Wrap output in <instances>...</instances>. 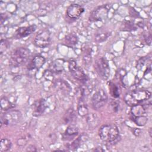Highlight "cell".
<instances>
[{
    "label": "cell",
    "mask_w": 152,
    "mask_h": 152,
    "mask_svg": "<svg viewBox=\"0 0 152 152\" xmlns=\"http://www.w3.org/2000/svg\"><path fill=\"white\" fill-rule=\"evenodd\" d=\"M150 97L151 93L149 91L140 89L127 93L125 95L124 100L127 105L132 107L144 101L148 100Z\"/></svg>",
    "instance_id": "1"
},
{
    "label": "cell",
    "mask_w": 152,
    "mask_h": 152,
    "mask_svg": "<svg viewBox=\"0 0 152 152\" xmlns=\"http://www.w3.org/2000/svg\"><path fill=\"white\" fill-rule=\"evenodd\" d=\"M99 135L103 141L109 143L115 142L120 138L119 129L114 124L102 125L99 130Z\"/></svg>",
    "instance_id": "2"
},
{
    "label": "cell",
    "mask_w": 152,
    "mask_h": 152,
    "mask_svg": "<svg viewBox=\"0 0 152 152\" xmlns=\"http://www.w3.org/2000/svg\"><path fill=\"white\" fill-rule=\"evenodd\" d=\"M30 56V51L26 48L20 47L15 49L11 53L10 65L14 67L20 66L26 64Z\"/></svg>",
    "instance_id": "3"
},
{
    "label": "cell",
    "mask_w": 152,
    "mask_h": 152,
    "mask_svg": "<svg viewBox=\"0 0 152 152\" xmlns=\"http://www.w3.org/2000/svg\"><path fill=\"white\" fill-rule=\"evenodd\" d=\"M22 119V113L18 110L10 109L1 116V125L14 126L18 124Z\"/></svg>",
    "instance_id": "4"
},
{
    "label": "cell",
    "mask_w": 152,
    "mask_h": 152,
    "mask_svg": "<svg viewBox=\"0 0 152 152\" xmlns=\"http://www.w3.org/2000/svg\"><path fill=\"white\" fill-rule=\"evenodd\" d=\"M94 69L98 75L103 80H107L110 77V67L106 58L101 57L94 64Z\"/></svg>",
    "instance_id": "5"
},
{
    "label": "cell",
    "mask_w": 152,
    "mask_h": 152,
    "mask_svg": "<svg viewBox=\"0 0 152 152\" xmlns=\"http://www.w3.org/2000/svg\"><path fill=\"white\" fill-rule=\"evenodd\" d=\"M68 69L72 76L77 80L83 83H86L88 80V77L84 72L82 68L79 66L76 61L74 60H70L68 62Z\"/></svg>",
    "instance_id": "6"
},
{
    "label": "cell",
    "mask_w": 152,
    "mask_h": 152,
    "mask_svg": "<svg viewBox=\"0 0 152 152\" xmlns=\"http://www.w3.org/2000/svg\"><path fill=\"white\" fill-rule=\"evenodd\" d=\"M107 95L106 93L103 90L100 89L97 91L91 98V104L93 107L98 110L103 107L107 102Z\"/></svg>",
    "instance_id": "7"
},
{
    "label": "cell",
    "mask_w": 152,
    "mask_h": 152,
    "mask_svg": "<svg viewBox=\"0 0 152 152\" xmlns=\"http://www.w3.org/2000/svg\"><path fill=\"white\" fill-rule=\"evenodd\" d=\"M50 42V33L48 30H43L39 33L34 39V45L38 48H44Z\"/></svg>",
    "instance_id": "8"
},
{
    "label": "cell",
    "mask_w": 152,
    "mask_h": 152,
    "mask_svg": "<svg viewBox=\"0 0 152 152\" xmlns=\"http://www.w3.org/2000/svg\"><path fill=\"white\" fill-rule=\"evenodd\" d=\"M46 62L45 58L42 55L35 56L28 64L27 68L28 71H32L34 70H39L41 68Z\"/></svg>",
    "instance_id": "9"
},
{
    "label": "cell",
    "mask_w": 152,
    "mask_h": 152,
    "mask_svg": "<svg viewBox=\"0 0 152 152\" xmlns=\"http://www.w3.org/2000/svg\"><path fill=\"white\" fill-rule=\"evenodd\" d=\"M84 11V8L79 4H71L69 5L66 10L67 16L71 19L78 18Z\"/></svg>",
    "instance_id": "10"
},
{
    "label": "cell",
    "mask_w": 152,
    "mask_h": 152,
    "mask_svg": "<svg viewBox=\"0 0 152 152\" xmlns=\"http://www.w3.org/2000/svg\"><path fill=\"white\" fill-rule=\"evenodd\" d=\"M109 10L106 6H101L94 10L91 14L90 19L93 21H100L105 19L107 16Z\"/></svg>",
    "instance_id": "11"
},
{
    "label": "cell",
    "mask_w": 152,
    "mask_h": 152,
    "mask_svg": "<svg viewBox=\"0 0 152 152\" xmlns=\"http://www.w3.org/2000/svg\"><path fill=\"white\" fill-rule=\"evenodd\" d=\"M33 116L38 117L41 116L46 110V103L44 99L37 100L33 104Z\"/></svg>",
    "instance_id": "12"
},
{
    "label": "cell",
    "mask_w": 152,
    "mask_h": 152,
    "mask_svg": "<svg viewBox=\"0 0 152 152\" xmlns=\"http://www.w3.org/2000/svg\"><path fill=\"white\" fill-rule=\"evenodd\" d=\"M36 25H31L29 26L21 27L18 28L15 33V37L16 39H21L27 37L33 33L36 29Z\"/></svg>",
    "instance_id": "13"
},
{
    "label": "cell",
    "mask_w": 152,
    "mask_h": 152,
    "mask_svg": "<svg viewBox=\"0 0 152 152\" xmlns=\"http://www.w3.org/2000/svg\"><path fill=\"white\" fill-rule=\"evenodd\" d=\"M78 134V128L75 124L69 125L64 134H63V139L65 140L71 141Z\"/></svg>",
    "instance_id": "14"
},
{
    "label": "cell",
    "mask_w": 152,
    "mask_h": 152,
    "mask_svg": "<svg viewBox=\"0 0 152 152\" xmlns=\"http://www.w3.org/2000/svg\"><path fill=\"white\" fill-rule=\"evenodd\" d=\"M88 136L86 134H83L80 137H78L77 139L74 140L71 142L68 143L66 145V147L71 150H75L80 147V146L84 143V142L88 140Z\"/></svg>",
    "instance_id": "15"
},
{
    "label": "cell",
    "mask_w": 152,
    "mask_h": 152,
    "mask_svg": "<svg viewBox=\"0 0 152 152\" xmlns=\"http://www.w3.org/2000/svg\"><path fill=\"white\" fill-rule=\"evenodd\" d=\"M86 121L88 125V127L90 129H94L99 125L100 122V119L96 114L91 113H88L87 115Z\"/></svg>",
    "instance_id": "16"
},
{
    "label": "cell",
    "mask_w": 152,
    "mask_h": 152,
    "mask_svg": "<svg viewBox=\"0 0 152 152\" xmlns=\"http://www.w3.org/2000/svg\"><path fill=\"white\" fill-rule=\"evenodd\" d=\"M76 118L77 116L74 110L73 109H69L66 112L64 117V120L66 124L72 125L74 124V122L76 121Z\"/></svg>",
    "instance_id": "17"
},
{
    "label": "cell",
    "mask_w": 152,
    "mask_h": 152,
    "mask_svg": "<svg viewBox=\"0 0 152 152\" xmlns=\"http://www.w3.org/2000/svg\"><path fill=\"white\" fill-rule=\"evenodd\" d=\"M77 112L79 115L81 116H87L88 112V107L87 104L85 103L84 99L81 98L79 100L78 107H77Z\"/></svg>",
    "instance_id": "18"
},
{
    "label": "cell",
    "mask_w": 152,
    "mask_h": 152,
    "mask_svg": "<svg viewBox=\"0 0 152 152\" xmlns=\"http://www.w3.org/2000/svg\"><path fill=\"white\" fill-rule=\"evenodd\" d=\"M131 112L132 117L145 115V109L142 104H138L137 105L132 106Z\"/></svg>",
    "instance_id": "19"
},
{
    "label": "cell",
    "mask_w": 152,
    "mask_h": 152,
    "mask_svg": "<svg viewBox=\"0 0 152 152\" xmlns=\"http://www.w3.org/2000/svg\"><path fill=\"white\" fill-rule=\"evenodd\" d=\"M64 62L61 59H57L50 66L51 71L52 72H56V73H59L62 72L64 69Z\"/></svg>",
    "instance_id": "20"
},
{
    "label": "cell",
    "mask_w": 152,
    "mask_h": 152,
    "mask_svg": "<svg viewBox=\"0 0 152 152\" xmlns=\"http://www.w3.org/2000/svg\"><path fill=\"white\" fill-rule=\"evenodd\" d=\"M0 105L1 109L4 111L9 110L15 106V105L13 103H12L10 101V100L6 97H3L1 99Z\"/></svg>",
    "instance_id": "21"
},
{
    "label": "cell",
    "mask_w": 152,
    "mask_h": 152,
    "mask_svg": "<svg viewBox=\"0 0 152 152\" xmlns=\"http://www.w3.org/2000/svg\"><path fill=\"white\" fill-rule=\"evenodd\" d=\"M66 45L68 46H72L77 44L78 42V38L76 35L73 33H70L65 36L64 40Z\"/></svg>",
    "instance_id": "22"
},
{
    "label": "cell",
    "mask_w": 152,
    "mask_h": 152,
    "mask_svg": "<svg viewBox=\"0 0 152 152\" xmlns=\"http://www.w3.org/2000/svg\"><path fill=\"white\" fill-rule=\"evenodd\" d=\"M12 145L11 141L8 138H2L0 141V151L5 152L9 150Z\"/></svg>",
    "instance_id": "23"
},
{
    "label": "cell",
    "mask_w": 152,
    "mask_h": 152,
    "mask_svg": "<svg viewBox=\"0 0 152 152\" xmlns=\"http://www.w3.org/2000/svg\"><path fill=\"white\" fill-rule=\"evenodd\" d=\"M109 87L110 88V91L112 96H113L114 98H118L119 97L121 91L117 85L113 83H110Z\"/></svg>",
    "instance_id": "24"
},
{
    "label": "cell",
    "mask_w": 152,
    "mask_h": 152,
    "mask_svg": "<svg viewBox=\"0 0 152 152\" xmlns=\"http://www.w3.org/2000/svg\"><path fill=\"white\" fill-rule=\"evenodd\" d=\"M132 121L139 126H144L148 121V118L145 115H142L136 117H132Z\"/></svg>",
    "instance_id": "25"
},
{
    "label": "cell",
    "mask_w": 152,
    "mask_h": 152,
    "mask_svg": "<svg viewBox=\"0 0 152 152\" xmlns=\"http://www.w3.org/2000/svg\"><path fill=\"white\" fill-rule=\"evenodd\" d=\"M110 36L109 32H100L97 33L95 36V40L97 42H102L106 40Z\"/></svg>",
    "instance_id": "26"
},
{
    "label": "cell",
    "mask_w": 152,
    "mask_h": 152,
    "mask_svg": "<svg viewBox=\"0 0 152 152\" xmlns=\"http://www.w3.org/2000/svg\"><path fill=\"white\" fill-rule=\"evenodd\" d=\"M9 42L6 40H1L0 44V52L2 53L9 47Z\"/></svg>",
    "instance_id": "27"
},
{
    "label": "cell",
    "mask_w": 152,
    "mask_h": 152,
    "mask_svg": "<svg viewBox=\"0 0 152 152\" xmlns=\"http://www.w3.org/2000/svg\"><path fill=\"white\" fill-rule=\"evenodd\" d=\"M84 62L86 63V64H87L88 63H91V56L90 55H86L85 56H84Z\"/></svg>",
    "instance_id": "28"
},
{
    "label": "cell",
    "mask_w": 152,
    "mask_h": 152,
    "mask_svg": "<svg viewBox=\"0 0 152 152\" xmlns=\"http://www.w3.org/2000/svg\"><path fill=\"white\" fill-rule=\"evenodd\" d=\"M26 151H36L37 150L33 145H29L28 146V147L27 148Z\"/></svg>",
    "instance_id": "29"
},
{
    "label": "cell",
    "mask_w": 152,
    "mask_h": 152,
    "mask_svg": "<svg viewBox=\"0 0 152 152\" xmlns=\"http://www.w3.org/2000/svg\"><path fill=\"white\" fill-rule=\"evenodd\" d=\"M140 129H138V128H135L134 130V134L135 135V136H139L140 134Z\"/></svg>",
    "instance_id": "30"
},
{
    "label": "cell",
    "mask_w": 152,
    "mask_h": 152,
    "mask_svg": "<svg viewBox=\"0 0 152 152\" xmlns=\"http://www.w3.org/2000/svg\"><path fill=\"white\" fill-rule=\"evenodd\" d=\"M151 128H150V129H149V134H150V137L151 136Z\"/></svg>",
    "instance_id": "31"
}]
</instances>
